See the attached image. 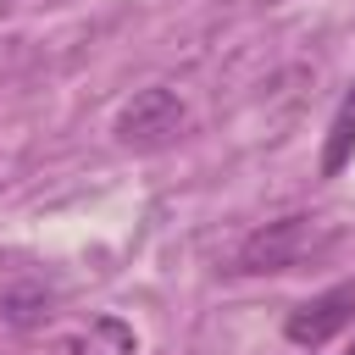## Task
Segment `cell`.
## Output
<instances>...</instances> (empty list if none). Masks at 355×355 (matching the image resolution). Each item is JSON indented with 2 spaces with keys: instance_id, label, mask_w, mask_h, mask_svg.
Segmentation results:
<instances>
[{
  "instance_id": "2",
  "label": "cell",
  "mask_w": 355,
  "mask_h": 355,
  "mask_svg": "<svg viewBox=\"0 0 355 355\" xmlns=\"http://www.w3.org/2000/svg\"><path fill=\"white\" fill-rule=\"evenodd\" d=\"M183 128H189V105H183V94L166 89V83L139 89V94L116 111V122H111V133H116L122 150H166Z\"/></svg>"
},
{
  "instance_id": "3",
  "label": "cell",
  "mask_w": 355,
  "mask_h": 355,
  "mask_svg": "<svg viewBox=\"0 0 355 355\" xmlns=\"http://www.w3.org/2000/svg\"><path fill=\"white\" fill-rule=\"evenodd\" d=\"M349 322H355V277H344V283L311 294L305 305H294L288 322H283V333H288V344H300V349H322V344L338 338Z\"/></svg>"
},
{
  "instance_id": "1",
  "label": "cell",
  "mask_w": 355,
  "mask_h": 355,
  "mask_svg": "<svg viewBox=\"0 0 355 355\" xmlns=\"http://www.w3.org/2000/svg\"><path fill=\"white\" fill-rule=\"evenodd\" d=\"M333 244V227L322 216H277L266 227H255L239 255H233V272H300L305 261H316L322 250Z\"/></svg>"
},
{
  "instance_id": "6",
  "label": "cell",
  "mask_w": 355,
  "mask_h": 355,
  "mask_svg": "<svg viewBox=\"0 0 355 355\" xmlns=\"http://www.w3.org/2000/svg\"><path fill=\"white\" fill-rule=\"evenodd\" d=\"M349 150H355V111H338V122H333V133H327V150H322V172L333 178V172L349 161Z\"/></svg>"
},
{
  "instance_id": "8",
  "label": "cell",
  "mask_w": 355,
  "mask_h": 355,
  "mask_svg": "<svg viewBox=\"0 0 355 355\" xmlns=\"http://www.w3.org/2000/svg\"><path fill=\"white\" fill-rule=\"evenodd\" d=\"M261 6H283V0H261Z\"/></svg>"
},
{
  "instance_id": "4",
  "label": "cell",
  "mask_w": 355,
  "mask_h": 355,
  "mask_svg": "<svg viewBox=\"0 0 355 355\" xmlns=\"http://www.w3.org/2000/svg\"><path fill=\"white\" fill-rule=\"evenodd\" d=\"M50 355H139V338H133V327L122 316H94L89 327L55 338Z\"/></svg>"
},
{
  "instance_id": "7",
  "label": "cell",
  "mask_w": 355,
  "mask_h": 355,
  "mask_svg": "<svg viewBox=\"0 0 355 355\" xmlns=\"http://www.w3.org/2000/svg\"><path fill=\"white\" fill-rule=\"evenodd\" d=\"M344 111H355V94H349V100H344Z\"/></svg>"
},
{
  "instance_id": "9",
  "label": "cell",
  "mask_w": 355,
  "mask_h": 355,
  "mask_svg": "<svg viewBox=\"0 0 355 355\" xmlns=\"http://www.w3.org/2000/svg\"><path fill=\"white\" fill-rule=\"evenodd\" d=\"M349 355H355V344H349Z\"/></svg>"
},
{
  "instance_id": "5",
  "label": "cell",
  "mask_w": 355,
  "mask_h": 355,
  "mask_svg": "<svg viewBox=\"0 0 355 355\" xmlns=\"http://www.w3.org/2000/svg\"><path fill=\"white\" fill-rule=\"evenodd\" d=\"M0 316H6V327L33 333V327H44V322L55 316V288H44V283H17V288H6Z\"/></svg>"
}]
</instances>
